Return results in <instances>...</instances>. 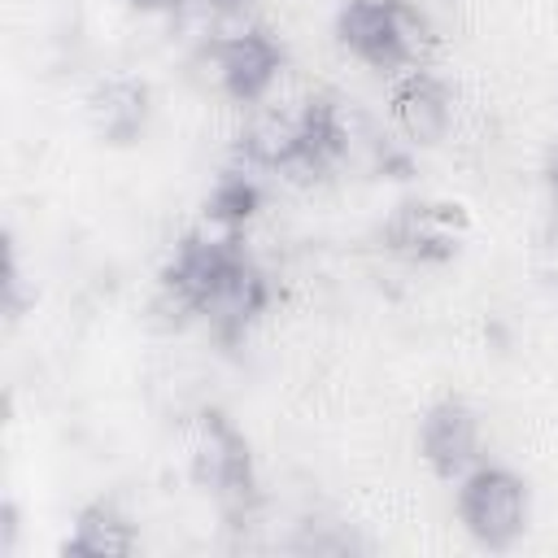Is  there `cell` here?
Listing matches in <instances>:
<instances>
[{"label":"cell","mask_w":558,"mask_h":558,"mask_svg":"<svg viewBox=\"0 0 558 558\" xmlns=\"http://www.w3.org/2000/svg\"><path fill=\"white\" fill-rule=\"evenodd\" d=\"M157 288L170 314L205 323V331L227 349L240 344L275 301L270 275L248 253L244 235L218 227L187 231L170 248Z\"/></svg>","instance_id":"6da1fadb"},{"label":"cell","mask_w":558,"mask_h":558,"mask_svg":"<svg viewBox=\"0 0 558 558\" xmlns=\"http://www.w3.org/2000/svg\"><path fill=\"white\" fill-rule=\"evenodd\" d=\"M331 35L340 52L388 78L427 65L436 48V26L414 0H340Z\"/></svg>","instance_id":"7a4b0ae2"},{"label":"cell","mask_w":558,"mask_h":558,"mask_svg":"<svg viewBox=\"0 0 558 558\" xmlns=\"http://www.w3.org/2000/svg\"><path fill=\"white\" fill-rule=\"evenodd\" d=\"M453 519L480 549H514L532 527V488L514 466L475 462L453 484Z\"/></svg>","instance_id":"3957f363"},{"label":"cell","mask_w":558,"mask_h":558,"mask_svg":"<svg viewBox=\"0 0 558 558\" xmlns=\"http://www.w3.org/2000/svg\"><path fill=\"white\" fill-rule=\"evenodd\" d=\"M192 480L222 510V519H231V523L253 519V510L262 501V484H257L253 449L227 410H214V405L201 410L196 449H192Z\"/></svg>","instance_id":"277c9868"},{"label":"cell","mask_w":558,"mask_h":558,"mask_svg":"<svg viewBox=\"0 0 558 558\" xmlns=\"http://www.w3.org/2000/svg\"><path fill=\"white\" fill-rule=\"evenodd\" d=\"M209 65H214L218 92L227 100L257 109L275 92L283 65H288V52L266 26H240L209 44Z\"/></svg>","instance_id":"5b68a950"},{"label":"cell","mask_w":558,"mask_h":558,"mask_svg":"<svg viewBox=\"0 0 558 558\" xmlns=\"http://www.w3.org/2000/svg\"><path fill=\"white\" fill-rule=\"evenodd\" d=\"M292 140H288V161L283 174L296 183H323L340 170V161L349 157V122L336 96L314 92L305 96L292 113Z\"/></svg>","instance_id":"8992f818"},{"label":"cell","mask_w":558,"mask_h":558,"mask_svg":"<svg viewBox=\"0 0 558 558\" xmlns=\"http://www.w3.org/2000/svg\"><path fill=\"white\" fill-rule=\"evenodd\" d=\"M414 449L423 458V466L445 480V484H458L475 462H484V427H480V414L471 401L462 397H440L423 410L418 418V436H414Z\"/></svg>","instance_id":"52a82bcc"},{"label":"cell","mask_w":558,"mask_h":558,"mask_svg":"<svg viewBox=\"0 0 558 558\" xmlns=\"http://www.w3.org/2000/svg\"><path fill=\"white\" fill-rule=\"evenodd\" d=\"M466 231V214L462 205L449 201H401L384 227L379 240L388 253L414 262V266H440L458 253V240Z\"/></svg>","instance_id":"ba28073f"},{"label":"cell","mask_w":558,"mask_h":558,"mask_svg":"<svg viewBox=\"0 0 558 558\" xmlns=\"http://www.w3.org/2000/svg\"><path fill=\"white\" fill-rule=\"evenodd\" d=\"M388 113L392 126L405 135V144L414 148H436L449 140L453 118H458V92L427 65H414L405 74L392 78L388 92Z\"/></svg>","instance_id":"9c48e42d"},{"label":"cell","mask_w":558,"mask_h":558,"mask_svg":"<svg viewBox=\"0 0 558 558\" xmlns=\"http://www.w3.org/2000/svg\"><path fill=\"white\" fill-rule=\"evenodd\" d=\"M135 549H140V527L113 497L87 501L74 514L70 536L61 541V554L70 558H131Z\"/></svg>","instance_id":"30bf717a"},{"label":"cell","mask_w":558,"mask_h":558,"mask_svg":"<svg viewBox=\"0 0 558 558\" xmlns=\"http://www.w3.org/2000/svg\"><path fill=\"white\" fill-rule=\"evenodd\" d=\"M148 87L140 78H105L92 100H87V113H92V126L105 144H131L144 135L148 126Z\"/></svg>","instance_id":"8fae6325"},{"label":"cell","mask_w":558,"mask_h":558,"mask_svg":"<svg viewBox=\"0 0 558 558\" xmlns=\"http://www.w3.org/2000/svg\"><path fill=\"white\" fill-rule=\"evenodd\" d=\"M262 201H266V192H262L257 174L248 166H231L205 192V222L218 231H244L257 218Z\"/></svg>","instance_id":"7c38bea8"},{"label":"cell","mask_w":558,"mask_h":558,"mask_svg":"<svg viewBox=\"0 0 558 558\" xmlns=\"http://www.w3.org/2000/svg\"><path fill=\"white\" fill-rule=\"evenodd\" d=\"M209 13H218V17H240V13H248L257 0H201Z\"/></svg>","instance_id":"4fadbf2b"},{"label":"cell","mask_w":558,"mask_h":558,"mask_svg":"<svg viewBox=\"0 0 558 558\" xmlns=\"http://www.w3.org/2000/svg\"><path fill=\"white\" fill-rule=\"evenodd\" d=\"M549 192H554V205H558V148H554V161H549Z\"/></svg>","instance_id":"5bb4252c"},{"label":"cell","mask_w":558,"mask_h":558,"mask_svg":"<svg viewBox=\"0 0 558 558\" xmlns=\"http://www.w3.org/2000/svg\"><path fill=\"white\" fill-rule=\"evenodd\" d=\"M135 4H140V9H174L179 0H135Z\"/></svg>","instance_id":"9a60e30c"}]
</instances>
